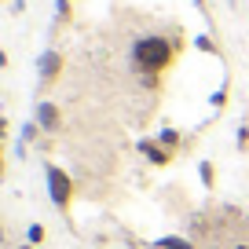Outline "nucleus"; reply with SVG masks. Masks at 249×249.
<instances>
[{
  "label": "nucleus",
  "instance_id": "obj_1",
  "mask_svg": "<svg viewBox=\"0 0 249 249\" xmlns=\"http://www.w3.org/2000/svg\"><path fill=\"white\" fill-rule=\"evenodd\" d=\"M169 59H172V44L165 37H147V40H140L136 44V62H140L143 70H165L169 66Z\"/></svg>",
  "mask_w": 249,
  "mask_h": 249
},
{
  "label": "nucleus",
  "instance_id": "obj_2",
  "mask_svg": "<svg viewBox=\"0 0 249 249\" xmlns=\"http://www.w3.org/2000/svg\"><path fill=\"white\" fill-rule=\"evenodd\" d=\"M48 195H52V202L55 205H66L70 202V195H73V187H70V176H66V172L62 169H48Z\"/></svg>",
  "mask_w": 249,
  "mask_h": 249
},
{
  "label": "nucleus",
  "instance_id": "obj_3",
  "mask_svg": "<svg viewBox=\"0 0 249 249\" xmlns=\"http://www.w3.org/2000/svg\"><path fill=\"white\" fill-rule=\"evenodd\" d=\"M59 70H62V59H59L55 52H44V55H40V81H52Z\"/></svg>",
  "mask_w": 249,
  "mask_h": 249
},
{
  "label": "nucleus",
  "instance_id": "obj_4",
  "mask_svg": "<svg viewBox=\"0 0 249 249\" xmlns=\"http://www.w3.org/2000/svg\"><path fill=\"white\" fill-rule=\"evenodd\" d=\"M37 121H40V128H55V124H59V110H55V103H40V107H37Z\"/></svg>",
  "mask_w": 249,
  "mask_h": 249
},
{
  "label": "nucleus",
  "instance_id": "obj_5",
  "mask_svg": "<svg viewBox=\"0 0 249 249\" xmlns=\"http://www.w3.org/2000/svg\"><path fill=\"white\" fill-rule=\"evenodd\" d=\"M140 150H143V154H147V158H150V161H154V165H165V158H169V154H165V150H158L154 143H140Z\"/></svg>",
  "mask_w": 249,
  "mask_h": 249
},
{
  "label": "nucleus",
  "instance_id": "obj_6",
  "mask_svg": "<svg viewBox=\"0 0 249 249\" xmlns=\"http://www.w3.org/2000/svg\"><path fill=\"white\" fill-rule=\"evenodd\" d=\"M158 249H195V246H191L187 238H172L169 234V238H158Z\"/></svg>",
  "mask_w": 249,
  "mask_h": 249
},
{
  "label": "nucleus",
  "instance_id": "obj_7",
  "mask_svg": "<svg viewBox=\"0 0 249 249\" xmlns=\"http://www.w3.org/2000/svg\"><path fill=\"white\" fill-rule=\"evenodd\" d=\"M158 140H161V143H165V147H172V150H176V143H179V136H176V132H172V128H165V132H161V136H158Z\"/></svg>",
  "mask_w": 249,
  "mask_h": 249
},
{
  "label": "nucleus",
  "instance_id": "obj_8",
  "mask_svg": "<svg viewBox=\"0 0 249 249\" xmlns=\"http://www.w3.org/2000/svg\"><path fill=\"white\" fill-rule=\"evenodd\" d=\"M4 62H8V59H4V52H0V66H4Z\"/></svg>",
  "mask_w": 249,
  "mask_h": 249
},
{
  "label": "nucleus",
  "instance_id": "obj_9",
  "mask_svg": "<svg viewBox=\"0 0 249 249\" xmlns=\"http://www.w3.org/2000/svg\"><path fill=\"white\" fill-rule=\"evenodd\" d=\"M0 161H4V158H0ZM0 169H4V165H0Z\"/></svg>",
  "mask_w": 249,
  "mask_h": 249
}]
</instances>
